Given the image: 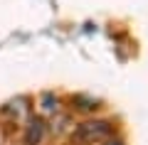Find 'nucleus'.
Returning a JSON list of instances; mask_svg holds the SVG:
<instances>
[{"label":"nucleus","mask_w":148,"mask_h":145,"mask_svg":"<svg viewBox=\"0 0 148 145\" xmlns=\"http://www.w3.org/2000/svg\"><path fill=\"white\" fill-rule=\"evenodd\" d=\"M72 103H77V108H79V111H94L96 108V101L89 99V96H74Z\"/></svg>","instance_id":"7ed1b4c3"},{"label":"nucleus","mask_w":148,"mask_h":145,"mask_svg":"<svg viewBox=\"0 0 148 145\" xmlns=\"http://www.w3.org/2000/svg\"><path fill=\"white\" fill-rule=\"evenodd\" d=\"M45 138V123L40 118L30 120V125H27V133H25V145H40Z\"/></svg>","instance_id":"f03ea898"},{"label":"nucleus","mask_w":148,"mask_h":145,"mask_svg":"<svg viewBox=\"0 0 148 145\" xmlns=\"http://www.w3.org/2000/svg\"><path fill=\"white\" fill-rule=\"evenodd\" d=\"M101 145H123V140H114V138H109V140H106V143H101Z\"/></svg>","instance_id":"20e7f679"},{"label":"nucleus","mask_w":148,"mask_h":145,"mask_svg":"<svg viewBox=\"0 0 148 145\" xmlns=\"http://www.w3.org/2000/svg\"><path fill=\"white\" fill-rule=\"evenodd\" d=\"M114 123L106 118H89V120H82L77 128L72 130L69 140L72 145H101L106 143L109 138H114Z\"/></svg>","instance_id":"f257e3e1"}]
</instances>
